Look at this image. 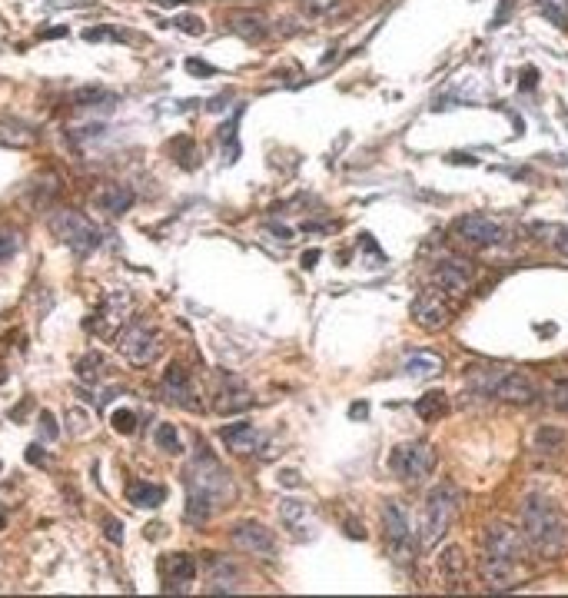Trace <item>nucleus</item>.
Here are the masks:
<instances>
[{
    "label": "nucleus",
    "mask_w": 568,
    "mask_h": 598,
    "mask_svg": "<svg viewBox=\"0 0 568 598\" xmlns=\"http://www.w3.org/2000/svg\"><path fill=\"white\" fill-rule=\"evenodd\" d=\"M67 33V27H54V30H44V37H63Z\"/></svg>",
    "instance_id": "nucleus-50"
},
{
    "label": "nucleus",
    "mask_w": 568,
    "mask_h": 598,
    "mask_svg": "<svg viewBox=\"0 0 568 598\" xmlns=\"http://www.w3.org/2000/svg\"><path fill=\"white\" fill-rule=\"evenodd\" d=\"M302 519H306V506H302V502H283V522L286 525L296 528Z\"/></svg>",
    "instance_id": "nucleus-38"
},
{
    "label": "nucleus",
    "mask_w": 568,
    "mask_h": 598,
    "mask_svg": "<svg viewBox=\"0 0 568 598\" xmlns=\"http://www.w3.org/2000/svg\"><path fill=\"white\" fill-rule=\"evenodd\" d=\"M316 263H319V250H309V253H302V269H313Z\"/></svg>",
    "instance_id": "nucleus-46"
},
{
    "label": "nucleus",
    "mask_w": 568,
    "mask_h": 598,
    "mask_svg": "<svg viewBox=\"0 0 568 598\" xmlns=\"http://www.w3.org/2000/svg\"><path fill=\"white\" fill-rule=\"evenodd\" d=\"M127 499L136 508H156L166 499V489L163 485H153V482H130L127 485Z\"/></svg>",
    "instance_id": "nucleus-22"
},
{
    "label": "nucleus",
    "mask_w": 568,
    "mask_h": 598,
    "mask_svg": "<svg viewBox=\"0 0 568 598\" xmlns=\"http://www.w3.org/2000/svg\"><path fill=\"white\" fill-rule=\"evenodd\" d=\"M522 535H525V545L538 555V558H558L565 552V519L562 512L555 506L552 499L545 495H525L522 502Z\"/></svg>",
    "instance_id": "nucleus-2"
},
{
    "label": "nucleus",
    "mask_w": 568,
    "mask_h": 598,
    "mask_svg": "<svg viewBox=\"0 0 568 598\" xmlns=\"http://www.w3.org/2000/svg\"><path fill=\"white\" fill-rule=\"evenodd\" d=\"M186 70H190L193 76H213L216 74V67H213V63H203V60H196V57L186 60Z\"/></svg>",
    "instance_id": "nucleus-42"
},
{
    "label": "nucleus",
    "mask_w": 568,
    "mask_h": 598,
    "mask_svg": "<svg viewBox=\"0 0 568 598\" xmlns=\"http://www.w3.org/2000/svg\"><path fill=\"white\" fill-rule=\"evenodd\" d=\"M50 229L80 256H87L90 250L100 246V229L90 223L83 213H74V209H54L50 213Z\"/></svg>",
    "instance_id": "nucleus-5"
},
{
    "label": "nucleus",
    "mask_w": 568,
    "mask_h": 598,
    "mask_svg": "<svg viewBox=\"0 0 568 598\" xmlns=\"http://www.w3.org/2000/svg\"><path fill=\"white\" fill-rule=\"evenodd\" d=\"M120 353L130 359L133 366H149L153 359L160 356V336L147 323L133 319L130 326L120 332Z\"/></svg>",
    "instance_id": "nucleus-8"
},
{
    "label": "nucleus",
    "mask_w": 568,
    "mask_h": 598,
    "mask_svg": "<svg viewBox=\"0 0 568 598\" xmlns=\"http://www.w3.org/2000/svg\"><path fill=\"white\" fill-rule=\"evenodd\" d=\"M130 203H133V190L130 186H106L104 193L97 196V207L104 209V213H113V216L127 213Z\"/></svg>",
    "instance_id": "nucleus-24"
},
{
    "label": "nucleus",
    "mask_w": 568,
    "mask_h": 598,
    "mask_svg": "<svg viewBox=\"0 0 568 598\" xmlns=\"http://www.w3.org/2000/svg\"><path fill=\"white\" fill-rule=\"evenodd\" d=\"M156 3H163V7H177V3H183V0H156Z\"/></svg>",
    "instance_id": "nucleus-51"
},
{
    "label": "nucleus",
    "mask_w": 568,
    "mask_h": 598,
    "mask_svg": "<svg viewBox=\"0 0 568 598\" xmlns=\"http://www.w3.org/2000/svg\"><path fill=\"white\" fill-rule=\"evenodd\" d=\"M532 442H535V452H542V455H552V452H558V448L565 446V433H562L558 426H538Z\"/></svg>",
    "instance_id": "nucleus-27"
},
{
    "label": "nucleus",
    "mask_w": 568,
    "mask_h": 598,
    "mask_svg": "<svg viewBox=\"0 0 568 598\" xmlns=\"http://www.w3.org/2000/svg\"><path fill=\"white\" fill-rule=\"evenodd\" d=\"M130 293H110V296L104 299V306H100V313H97V326L93 329H100V336H110L117 326H123L127 323V313H130Z\"/></svg>",
    "instance_id": "nucleus-17"
},
{
    "label": "nucleus",
    "mask_w": 568,
    "mask_h": 598,
    "mask_svg": "<svg viewBox=\"0 0 568 598\" xmlns=\"http://www.w3.org/2000/svg\"><path fill=\"white\" fill-rule=\"evenodd\" d=\"M472 276H476V269H472V263L465 256L448 253L432 266V286L442 289L446 296H465L469 286H472Z\"/></svg>",
    "instance_id": "nucleus-9"
},
{
    "label": "nucleus",
    "mask_w": 568,
    "mask_h": 598,
    "mask_svg": "<svg viewBox=\"0 0 568 598\" xmlns=\"http://www.w3.org/2000/svg\"><path fill=\"white\" fill-rule=\"evenodd\" d=\"M346 525H349V535H352V538H362V535H366V532H362L356 522H346Z\"/></svg>",
    "instance_id": "nucleus-49"
},
{
    "label": "nucleus",
    "mask_w": 568,
    "mask_h": 598,
    "mask_svg": "<svg viewBox=\"0 0 568 598\" xmlns=\"http://www.w3.org/2000/svg\"><path fill=\"white\" fill-rule=\"evenodd\" d=\"M452 233L462 243H469V246L485 250V246H498L505 239V226L498 220H492V216H485V213H465V216H459L452 223Z\"/></svg>",
    "instance_id": "nucleus-7"
},
{
    "label": "nucleus",
    "mask_w": 568,
    "mask_h": 598,
    "mask_svg": "<svg viewBox=\"0 0 568 598\" xmlns=\"http://www.w3.org/2000/svg\"><path fill=\"white\" fill-rule=\"evenodd\" d=\"M153 442L163 448V452H170V455H179V452H183V439H179L177 426H160V429L153 433Z\"/></svg>",
    "instance_id": "nucleus-31"
},
{
    "label": "nucleus",
    "mask_w": 568,
    "mask_h": 598,
    "mask_svg": "<svg viewBox=\"0 0 568 598\" xmlns=\"http://www.w3.org/2000/svg\"><path fill=\"white\" fill-rule=\"evenodd\" d=\"M349 416H352V419L369 416V405H366V403H356V405H352V412H349Z\"/></svg>",
    "instance_id": "nucleus-47"
},
{
    "label": "nucleus",
    "mask_w": 568,
    "mask_h": 598,
    "mask_svg": "<svg viewBox=\"0 0 568 598\" xmlns=\"http://www.w3.org/2000/svg\"><path fill=\"white\" fill-rule=\"evenodd\" d=\"M177 27L183 30V33H193V37H200V33H203V24H200L196 17H179Z\"/></svg>",
    "instance_id": "nucleus-43"
},
{
    "label": "nucleus",
    "mask_w": 568,
    "mask_h": 598,
    "mask_svg": "<svg viewBox=\"0 0 568 598\" xmlns=\"http://www.w3.org/2000/svg\"><path fill=\"white\" fill-rule=\"evenodd\" d=\"M549 399L558 412H568V379H555L552 389H549Z\"/></svg>",
    "instance_id": "nucleus-35"
},
{
    "label": "nucleus",
    "mask_w": 568,
    "mask_h": 598,
    "mask_svg": "<svg viewBox=\"0 0 568 598\" xmlns=\"http://www.w3.org/2000/svg\"><path fill=\"white\" fill-rule=\"evenodd\" d=\"M462 506V495L455 482H439L425 495V512H422V528H419V549H435L446 535Z\"/></svg>",
    "instance_id": "nucleus-3"
},
{
    "label": "nucleus",
    "mask_w": 568,
    "mask_h": 598,
    "mask_svg": "<svg viewBox=\"0 0 568 598\" xmlns=\"http://www.w3.org/2000/svg\"><path fill=\"white\" fill-rule=\"evenodd\" d=\"M83 37H87V40H127V33H123V30H110V27L87 30Z\"/></svg>",
    "instance_id": "nucleus-41"
},
{
    "label": "nucleus",
    "mask_w": 568,
    "mask_h": 598,
    "mask_svg": "<svg viewBox=\"0 0 568 598\" xmlns=\"http://www.w3.org/2000/svg\"><path fill=\"white\" fill-rule=\"evenodd\" d=\"M382 532L389 538V552L399 565H412V552H416V538H412V525L409 515L399 502H382Z\"/></svg>",
    "instance_id": "nucleus-6"
},
{
    "label": "nucleus",
    "mask_w": 568,
    "mask_h": 598,
    "mask_svg": "<svg viewBox=\"0 0 568 598\" xmlns=\"http://www.w3.org/2000/svg\"><path fill=\"white\" fill-rule=\"evenodd\" d=\"M492 396H495V399H502V403L528 405V403H535V399H538V389H535V382H532L525 373L505 369V373H502V379L495 382Z\"/></svg>",
    "instance_id": "nucleus-13"
},
{
    "label": "nucleus",
    "mask_w": 568,
    "mask_h": 598,
    "mask_svg": "<svg viewBox=\"0 0 568 598\" xmlns=\"http://www.w3.org/2000/svg\"><path fill=\"white\" fill-rule=\"evenodd\" d=\"M236 485L223 465L209 455V448H200L196 459L186 469V515L190 519H209L213 508H220L226 499H233Z\"/></svg>",
    "instance_id": "nucleus-1"
},
{
    "label": "nucleus",
    "mask_w": 568,
    "mask_h": 598,
    "mask_svg": "<svg viewBox=\"0 0 568 598\" xmlns=\"http://www.w3.org/2000/svg\"><path fill=\"white\" fill-rule=\"evenodd\" d=\"M20 250V236L17 233H0V259H10Z\"/></svg>",
    "instance_id": "nucleus-40"
},
{
    "label": "nucleus",
    "mask_w": 568,
    "mask_h": 598,
    "mask_svg": "<svg viewBox=\"0 0 568 598\" xmlns=\"http://www.w3.org/2000/svg\"><path fill=\"white\" fill-rule=\"evenodd\" d=\"M279 482H283V485H299V476H296V472H283V476H279Z\"/></svg>",
    "instance_id": "nucleus-48"
},
{
    "label": "nucleus",
    "mask_w": 568,
    "mask_h": 598,
    "mask_svg": "<svg viewBox=\"0 0 568 598\" xmlns=\"http://www.w3.org/2000/svg\"><path fill=\"white\" fill-rule=\"evenodd\" d=\"M416 412H419V419H425V422L442 419L448 412V396H446V392H425V396H419V399H416Z\"/></svg>",
    "instance_id": "nucleus-25"
},
{
    "label": "nucleus",
    "mask_w": 568,
    "mask_h": 598,
    "mask_svg": "<svg viewBox=\"0 0 568 598\" xmlns=\"http://www.w3.org/2000/svg\"><path fill=\"white\" fill-rule=\"evenodd\" d=\"M389 469L399 482H422L435 472V448L422 439H412V442H403V446L392 448L389 455Z\"/></svg>",
    "instance_id": "nucleus-4"
},
{
    "label": "nucleus",
    "mask_w": 568,
    "mask_h": 598,
    "mask_svg": "<svg viewBox=\"0 0 568 598\" xmlns=\"http://www.w3.org/2000/svg\"><path fill=\"white\" fill-rule=\"evenodd\" d=\"M76 106H87V104H100V100H106V90L104 87H80L74 90V97H70Z\"/></svg>",
    "instance_id": "nucleus-34"
},
{
    "label": "nucleus",
    "mask_w": 568,
    "mask_h": 598,
    "mask_svg": "<svg viewBox=\"0 0 568 598\" xmlns=\"http://www.w3.org/2000/svg\"><path fill=\"white\" fill-rule=\"evenodd\" d=\"M239 568L233 565V558H216L213 562V579H209V588L213 595H229V592H239Z\"/></svg>",
    "instance_id": "nucleus-20"
},
{
    "label": "nucleus",
    "mask_w": 568,
    "mask_h": 598,
    "mask_svg": "<svg viewBox=\"0 0 568 598\" xmlns=\"http://www.w3.org/2000/svg\"><path fill=\"white\" fill-rule=\"evenodd\" d=\"M545 20H552L558 30H568V0H535Z\"/></svg>",
    "instance_id": "nucleus-30"
},
{
    "label": "nucleus",
    "mask_w": 568,
    "mask_h": 598,
    "mask_svg": "<svg viewBox=\"0 0 568 598\" xmlns=\"http://www.w3.org/2000/svg\"><path fill=\"white\" fill-rule=\"evenodd\" d=\"M37 429H40V439H47V442H54V439L60 435L57 419L50 416V412H40V426H37Z\"/></svg>",
    "instance_id": "nucleus-39"
},
{
    "label": "nucleus",
    "mask_w": 568,
    "mask_h": 598,
    "mask_svg": "<svg viewBox=\"0 0 568 598\" xmlns=\"http://www.w3.org/2000/svg\"><path fill=\"white\" fill-rule=\"evenodd\" d=\"M412 319H416L422 329H429V332H439V329H446L448 323H452V306L446 302V293L442 289H422L416 296V302H412Z\"/></svg>",
    "instance_id": "nucleus-10"
},
{
    "label": "nucleus",
    "mask_w": 568,
    "mask_h": 598,
    "mask_svg": "<svg viewBox=\"0 0 568 598\" xmlns=\"http://www.w3.org/2000/svg\"><path fill=\"white\" fill-rule=\"evenodd\" d=\"M100 532H104L106 542H113V545L123 542V525H120V519H113V515H104V519H100Z\"/></svg>",
    "instance_id": "nucleus-36"
},
{
    "label": "nucleus",
    "mask_w": 568,
    "mask_h": 598,
    "mask_svg": "<svg viewBox=\"0 0 568 598\" xmlns=\"http://www.w3.org/2000/svg\"><path fill=\"white\" fill-rule=\"evenodd\" d=\"M229 30L239 33V37H246V40H256V37L266 33V20L259 14H233L229 17Z\"/></svg>",
    "instance_id": "nucleus-26"
},
{
    "label": "nucleus",
    "mask_w": 568,
    "mask_h": 598,
    "mask_svg": "<svg viewBox=\"0 0 568 598\" xmlns=\"http://www.w3.org/2000/svg\"><path fill=\"white\" fill-rule=\"evenodd\" d=\"M220 439H223L226 448H229V452H236V455H253V452H259L263 442H266V435L259 433L253 422H233V426H223V429H220Z\"/></svg>",
    "instance_id": "nucleus-15"
},
{
    "label": "nucleus",
    "mask_w": 568,
    "mask_h": 598,
    "mask_svg": "<svg viewBox=\"0 0 568 598\" xmlns=\"http://www.w3.org/2000/svg\"><path fill=\"white\" fill-rule=\"evenodd\" d=\"M528 229H532L535 236H545V243H552L558 253H565V256H568V226H558V223H552V226H549V223H532Z\"/></svg>",
    "instance_id": "nucleus-28"
},
{
    "label": "nucleus",
    "mask_w": 568,
    "mask_h": 598,
    "mask_svg": "<svg viewBox=\"0 0 568 598\" xmlns=\"http://www.w3.org/2000/svg\"><path fill=\"white\" fill-rule=\"evenodd\" d=\"M160 572H163V579L170 582V592L177 588V585H186L196 579V562L190 558V555H163L160 558Z\"/></svg>",
    "instance_id": "nucleus-19"
},
{
    "label": "nucleus",
    "mask_w": 568,
    "mask_h": 598,
    "mask_svg": "<svg viewBox=\"0 0 568 598\" xmlns=\"http://www.w3.org/2000/svg\"><path fill=\"white\" fill-rule=\"evenodd\" d=\"M256 405V399H253V392L250 389H243L239 382H233V386H226L220 396H216V412H223V416H236V412H246V409H253Z\"/></svg>",
    "instance_id": "nucleus-21"
},
{
    "label": "nucleus",
    "mask_w": 568,
    "mask_h": 598,
    "mask_svg": "<svg viewBox=\"0 0 568 598\" xmlns=\"http://www.w3.org/2000/svg\"><path fill=\"white\" fill-rule=\"evenodd\" d=\"M478 575H482V582L489 585L492 592H508V588H515V579H519V562L498 558V555H485L478 562Z\"/></svg>",
    "instance_id": "nucleus-14"
},
{
    "label": "nucleus",
    "mask_w": 568,
    "mask_h": 598,
    "mask_svg": "<svg viewBox=\"0 0 568 598\" xmlns=\"http://www.w3.org/2000/svg\"><path fill=\"white\" fill-rule=\"evenodd\" d=\"M110 426H113L120 435H133L136 433V412H130V409H117V412L110 416Z\"/></svg>",
    "instance_id": "nucleus-33"
},
{
    "label": "nucleus",
    "mask_w": 568,
    "mask_h": 598,
    "mask_svg": "<svg viewBox=\"0 0 568 598\" xmlns=\"http://www.w3.org/2000/svg\"><path fill=\"white\" fill-rule=\"evenodd\" d=\"M485 555H498V558H512V562H522L525 558V535L508 522H489L485 525Z\"/></svg>",
    "instance_id": "nucleus-11"
},
{
    "label": "nucleus",
    "mask_w": 568,
    "mask_h": 598,
    "mask_svg": "<svg viewBox=\"0 0 568 598\" xmlns=\"http://www.w3.org/2000/svg\"><path fill=\"white\" fill-rule=\"evenodd\" d=\"M0 469H3V465H0Z\"/></svg>",
    "instance_id": "nucleus-53"
},
{
    "label": "nucleus",
    "mask_w": 568,
    "mask_h": 598,
    "mask_svg": "<svg viewBox=\"0 0 568 598\" xmlns=\"http://www.w3.org/2000/svg\"><path fill=\"white\" fill-rule=\"evenodd\" d=\"M160 396H163L166 403H183V405H190V409H196V403H193L196 392H193V386H190V375H186V369H183L179 362H173V366L163 373Z\"/></svg>",
    "instance_id": "nucleus-16"
},
{
    "label": "nucleus",
    "mask_w": 568,
    "mask_h": 598,
    "mask_svg": "<svg viewBox=\"0 0 568 598\" xmlns=\"http://www.w3.org/2000/svg\"><path fill=\"white\" fill-rule=\"evenodd\" d=\"M465 568H469V562H465V552L459 545H446L439 552V572H442L446 582H459L465 575Z\"/></svg>",
    "instance_id": "nucleus-23"
},
{
    "label": "nucleus",
    "mask_w": 568,
    "mask_h": 598,
    "mask_svg": "<svg viewBox=\"0 0 568 598\" xmlns=\"http://www.w3.org/2000/svg\"><path fill=\"white\" fill-rule=\"evenodd\" d=\"M3 525H7V515H3V512H0V528H3Z\"/></svg>",
    "instance_id": "nucleus-52"
},
{
    "label": "nucleus",
    "mask_w": 568,
    "mask_h": 598,
    "mask_svg": "<svg viewBox=\"0 0 568 598\" xmlns=\"http://www.w3.org/2000/svg\"><path fill=\"white\" fill-rule=\"evenodd\" d=\"M229 542H233V549L259 555V558H273L276 555V535L259 522H236L229 528Z\"/></svg>",
    "instance_id": "nucleus-12"
},
{
    "label": "nucleus",
    "mask_w": 568,
    "mask_h": 598,
    "mask_svg": "<svg viewBox=\"0 0 568 598\" xmlns=\"http://www.w3.org/2000/svg\"><path fill=\"white\" fill-rule=\"evenodd\" d=\"M0 143H10V147L30 143L27 127H17V123H0Z\"/></svg>",
    "instance_id": "nucleus-32"
},
{
    "label": "nucleus",
    "mask_w": 568,
    "mask_h": 598,
    "mask_svg": "<svg viewBox=\"0 0 568 598\" xmlns=\"http://www.w3.org/2000/svg\"><path fill=\"white\" fill-rule=\"evenodd\" d=\"M442 369H446V359L439 353H429V349L409 353L403 362V373L409 379H435V375H442Z\"/></svg>",
    "instance_id": "nucleus-18"
},
{
    "label": "nucleus",
    "mask_w": 568,
    "mask_h": 598,
    "mask_svg": "<svg viewBox=\"0 0 568 598\" xmlns=\"http://www.w3.org/2000/svg\"><path fill=\"white\" fill-rule=\"evenodd\" d=\"M535 83H538V70H535V67L522 70V80H519V87H522V90H535Z\"/></svg>",
    "instance_id": "nucleus-44"
},
{
    "label": "nucleus",
    "mask_w": 568,
    "mask_h": 598,
    "mask_svg": "<svg viewBox=\"0 0 568 598\" xmlns=\"http://www.w3.org/2000/svg\"><path fill=\"white\" fill-rule=\"evenodd\" d=\"M100 369H104V356L100 353H87V356H80L76 359V366H74V373L80 382H97L100 379Z\"/></svg>",
    "instance_id": "nucleus-29"
},
{
    "label": "nucleus",
    "mask_w": 568,
    "mask_h": 598,
    "mask_svg": "<svg viewBox=\"0 0 568 598\" xmlns=\"http://www.w3.org/2000/svg\"><path fill=\"white\" fill-rule=\"evenodd\" d=\"M27 462H33V465H44V448L37 446V442H33V446L27 448Z\"/></svg>",
    "instance_id": "nucleus-45"
},
{
    "label": "nucleus",
    "mask_w": 568,
    "mask_h": 598,
    "mask_svg": "<svg viewBox=\"0 0 568 598\" xmlns=\"http://www.w3.org/2000/svg\"><path fill=\"white\" fill-rule=\"evenodd\" d=\"M339 10V0H306V14L313 17H326Z\"/></svg>",
    "instance_id": "nucleus-37"
}]
</instances>
